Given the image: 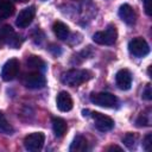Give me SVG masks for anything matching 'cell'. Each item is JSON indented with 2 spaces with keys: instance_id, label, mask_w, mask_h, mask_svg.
Here are the masks:
<instances>
[{
  "instance_id": "cell-1",
  "label": "cell",
  "mask_w": 152,
  "mask_h": 152,
  "mask_svg": "<svg viewBox=\"0 0 152 152\" xmlns=\"http://www.w3.org/2000/svg\"><path fill=\"white\" fill-rule=\"evenodd\" d=\"M93 77L91 71L87 69H70L62 74L61 81L69 87H78L84 82H88Z\"/></svg>"
},
{
  "instance_id": "cell-2",
  "label": "cell",
  "mask_w": 152,
  "mask_h": 152,
  "mask_svg": "<svg viewBox=\"0 0 152 152\" xmlns=\"http://www.w3.org/2000/svg\"><path fill=\"white\" fill-rule=\"evenodd\" d=\"M0 39L12 49H19L24 42L23 37L15 33L11 25H4L0 28Z\"/></svg>"
},
{
  "instance_id": "cell-3",
  "label": "cell",
  "mask_w": 152,
  "mask_h": 152,
  "mask_svg": "<svg viewBox=\"0 0 152 152\" xmlns=\"http://www.w3.org/2000/svg\"><path fill=\"white\" fill-rule=\"evenodd\" d=\"M118 31L115 25L109 24L104 31H99L93 34V40L100 45H113L116 42Z\"/></svg>"
},
{
  "instance_id": "cell-4",
  "label": "cell",
  "mask_w": 152,
  "mask_h": 152,
  "mask_svg": "<svg viewBox=\"0 0 152 152\" xmlns=\"http://www.w3.org/2000/svg\"><path fill=\"white\" fill-rule=\"evenodd\" d=\"M21 83L28 89H42L46 86V78L40 71H32L23 76Z\"/></svg>"
},
{
  "instance_id": "cell-5",
  "label": "cell",
  "mask_w": 152,
  "mask_h": 152,
  "mask_svg": "<svg viewBox=\"0 0 152 152\" xmlns=\"http://www.w3.org/2000/svg\"><path fill=\"white\" fill-rule=\"evenodd\" d=\"M90 101L100 107L104 108H114L118 104V99L115 95L107 93V91H101V93H93L90 95Z\"/></svg>"
},
{
  "instance_id": "cell-6",
  "label": "cell",
  "mask_w": 152,
  "mask_h": 152,
  "mask_svg": "<svg viewBox=\"0 0 152 152\" xmlns=\"http://www.w3.org/2000/svg\"><path fill=\"white\" fill-rule=\"evenodd\" d=\"M128 51L135 57H145L150 52V46L144 38L137 37L128 43Z\"/></svg>"
},
{
  "instance_id": "cell-7",
  "label": "cell",
  "mask_w": 152,
  "mask_h": 152,
  "mask_svg": "<svg viewBox=\"0 0 152 152\" xmlns=\"http://www.w3.org/2000/svg\"><path fill=\"white\" fill-rule=\"evenodd\" d=\"M45 141V135L42 132H34L24 138V146L27 151H39Z\"/></svg>"
},
{
  "instance_id": "cell-8",
  "label": "cell",
  "mask_w": 152,
  "mask_h": 152,
  "mask_svg": "<svg viewBox=\"0 0 152 152\" xmlns=\"http://www.w3.org/2000/svg\"><path fill=\"white\" fill-rule=\"evenodd\" d=\"M91 118L94 120L95 127L100 132H107L114 127V120L110 116L104 115L100 112H91Z\"/></svg>"
},
{
  "instance_id": "cell-9",
  "label": "cell",
  "mask_w": 152,
  "mask_h": 152,
  "mask_svg": "<svg viewBox=\"0 0 152 152\" xmlns=\"http://www.w3.org/2000/svg\"><path fill=\"white\" fill-rule=\"evenodd\" d=\"M19 66H20V63L17 58H11L8 59L5 65L2 66V70H1V77L4 81L6 82H10L12 80H14L19 72Z\"/></svg>"
},
{
  "instance_id": "cell-10",
  "label": "cell",
  "mask_w": 152,
  "mask_h": 152,
  "mask_svg": "<svg viewBox=\"0 0 152 152\" xmlns=\"http://www.w3.org/2000/svg\"><path fill=\"white\" fill-rule=\"evenodd\" d=\"M34 15H36V8H34V6L26 7V8L21 10L19 12V14L17 17V20H15V25L18 27H20V28H25V27H27L32 23Z\"/></svg>"
},
{
  "instance_id": "cell-11",
  "label": "cell",
  "mask_w": 152,
  "mask_h": 152,
  "mask_svg": "<svg viewBox=\"0 0 152 152\" xmlns=\"http://www.w3.org/2000/svg\"><path fill=\"white\" fill-rule=\"evenodd\" d=\"M115 83L119 89L128 90L132 86V74L127 69H120L115 75Z\"/></svg>"
},
{
  "instance_id": "cell-12",
  "label": "cell",
  "mask_w": 152,
  "mask_h": 152,
  "mask_svg": "<svg viewBox=\"0 0 152 152\" xmlns=\"http://www.w3.org/2000/svg\"><path fill=\"white\" fill-rule=\"evenodd\" d=\"M119 17L127 25H134L135 21H137V13H135L134 8L128 4H124V5L120 6Z\"/></svg>"
},
{
  "instance_id": "cell-13",
  "label": "cell",
  "mask_w": 152,
  "mask_h": 152,
  "mask_svg": "<svg viewBox=\"0 0 152 152\" xmlns=\"http://www.w3.org/2000/svg\"><path fill=\"white\" fill-rule=\"evenodd\" d=\"M56 104H57V108L61 110V112H69L72 109V99L70 96V94L68 91H59L57 97H56Z\"/></svg>"
},
{
  "instance_id": "cell-14",
  "label": "cell",
  "mask_w": 152,
  "mask_h": 152,
  "mask_svg": "<svg viewBox=\"0 0 152 152\" xmlns=\"http://www.w3.org/2000/svg\"><path fill=\"white\" fill-rule=\"evenodd\" d=\"M52 129H53V133L56 137L62 138L66 133V129H68L66 121L59 116H53L52 118Z\"/></svg>"
},
{
  "instance_id": "cell-15",
  "label": "cell",
  "mask_w": 152,
  "mask_h": 152,
  "mask_svg": "<svg viewBox=\"0 0 152 152\" xmlns=\"http://www.w3.org/2000/svg\"><path fill=\"white\" fill-rule=\"evenodd\" d=\"M87 150H88V141L81 134H78L74 138V140H72V142L69 147L70 152H84Z\"/></svg>"
},
{
  "instance_id": "cell-16",
  "label": "cell",
  "mask_w": 152,
  "mask_h": 152,
  "mask_svg": "<svg viewBox=\"0 0 152 152\" xmlns=\"http://www.w3.org/2000/svg\"><path fill=\"white\" fill-rule=\"evenodd\" d=\"M52 31H53L55 36L61 40H65L70 33L68 25L64 24L63 21H55L52 25Z\"/></svg>"
},
{
  "instance_id": "cell-17",
  "label": "cell",
  "mask_w": 152,
  "mask_h": 152,
  "mask_svg": "<svg viewBox=\"0 0 152 152\" xmlns=\"http://www.w3.org/2000/svg\"><path fill=\"white\" fill-rule=\"evenodd\" d=\"M26 65L30 69H33L36 71H44L46 66L45 62L39 56H36V55H31L26 58Z\"/></svg>"
},
{
  "instance_id": "cell-18",
  "label": "cell",
  "mask_w": 152,
  "mask_h": 152,
  "mask_svg": "<svg viewBox=\"0 0 152 152\" xmlns=\"http://www.w3.org/2000/svg\"><path fill=\"white\" fill-rule=\"evenodd\" d=\"M14 11H15V7L10 0H2L0 2V18L1 19L13 15Z\"/></svg>"
},
{
  "instance_id": "cell-19",
  "label": "cell",
  "mask_w": 152,
  "mask_h": 152,
  "mask_svg": "<svg viewBox=\"0 0 152 152\" xmlns=\"http://www.w3.org/2000/svg\"><path fill=\"white\" fill-rule=\"evenodd\" d=\"M0 133H4V134H12L13 133V127L7 121V119L2 112H0Z\"/></svg>"
},
{
  "instance_id": "cell-20",
  "label": "cell",
  "mask_w": 152,
  "mask_h": 152,
  "mask_svg": "<svg viewBox=\"0 0 152 152\" xmlns=\"http://www.w3.org/2000/svg\"><path fill=\"white\" fill-rule=\"evenodd\" d=\"M137 139H138L137 134H134V133H127V134L124 137L122 142H124V145H125L128 150H133V148L135 147Z\"/></svg>"
},
{
  "instance_id": "cell-21",
  "label": "cell",
  "mask_w": 152,
  "mask_h": 152,
  "mask_svg": "<svg viewBox=\"0 0 152 152\" xmlns=\"http://www.w3.org/2000/svg\"><path fill=\"white\" fill-rule=\"evenodd\" d=\"M135 125L138 127H146V126H150V118H148V114L146 113H141L137 121H135Z\"/></svg>"
},
{
  "instance_id": "cell-22",
  "label": "cell",
  "mask_w": 152,
  "mask_h": 152,
  "mask_svg": "<svg viewBox=\"0 0 152 152\" xmlns=\"http://www.w3.org/2000/svg\"><path fill=\"white\" fill-rule=\"evenodd\" d=\"M142 147L145 151H150L151 147H152V134L151 133H147L142 140Z\"/></svg>"
},
{
  "instance_id": "cell-23",
  "label": "cell",
  "mask_w": 152,
  "mask_h": 152,
  "mask_svg": "<svg viewBox=\"0 0 152 152\" xmlns=\"http://www.w3.org/2000/svg\"><path fill=\"white\" fill-rule=\"evenodd\" d=\"M142 99L146 101H151L152 100V90H151V84H146L144 91H142Z\"/></svg>"
},
{
  "instance_id": "cell-24",
  "label": "cell",
  "mask_w": 152,
  "mask_h": 152,
  "mask_svg": "<svg viewBox=\"0 0 152 152\" xmlns=\"http://www.w3.org/2000/svg\"><path fill=\"white\" fill-rule=\"evenodd\" d=\"M142 4H144V10H145V13L147 15H151L152 14V8H151V0H142Z\"/></svg>"
},
{
  "instance_id": "cell-25",
  "label": "cell",
  "mask_w": 152,
  "mask_h": 152,
  "mask_svg": "<svg viewBox=\"0 0 152 152\" xmlns=\"http://www.w3.org/2000/svg\"><path fill=\"white\" fill-rule=\"evenodd\" d=\"M106 151H119V152H121L122 148L119 147V146H116V145H110V146L106 147Z\"/></svg>"
},
{
  "instance_id": "cell-26",
  "label": "cell",
  "mask_w": 152,
  "mask_h": 152,
  "mask_svg": "<svg viewBox=\"0 0 152 152\" xmlns=\"http://www.w3.org/2000/svg\"><path fill=\"white\" fill-rule=\"evenodd\" d=\"M15 1H18V2H21V4H24V2H27L28 0H15Z\"/></svg>"
},
{
  "instance_id": "cell-27",
  "label": "cell",
  "mask_w": 152,
  "mask_h": 152,
  "mask_svg": "<svg viewBox=\"0 0 152 152\" xmlns=\"http://www.w3.org/2000/svg\"><path fill=\"white\" fill-rule=\"evenodd\" d=\"M1 45H2V40L0 39V48H1Z\"/></svg>"
},
{
  "instance_id": "cell-28",
  "label": "cell",
  "mask_w": 152,
  "mask_h": 152,
  "mask_svg": "<svg viewBox=\"0 0 152 152\" xmlns=\"http://www.w3.org/2000/svg\"><path fill=\"white\" fill-rule=\"evenodd\" d=\"M1 1H2V0H0V2H1Z\"/></svg>"
},
{
  "instance_id": "cell-29",
  "label": "cell",
  "mask_w": 152,
  "mask_h": 152,
  "mask_svg": "<svg viewBox=\"0 0 152 152\" xmlns=\"http://www.w3.org/2000/svg\"><path fill=\"white\" fill-rule=\"evenodd\" d=\"M0 20H1V18H0Z\"/></svg>"
}]
</instances>
